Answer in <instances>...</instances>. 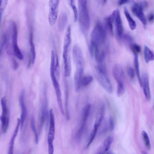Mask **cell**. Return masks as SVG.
Wrapping results in <instances>:
<instances>
[{"label": "cell", "instance_id": "obj_14", "mask_svg": "<svg viewBox=\"0 0 154 154\" xmlns=\"http://www.w3.org/2000/svg\"><path fill=\"white\" fill-rule=\"evenodd\" d=\"M49 128L48 136V141H53L55 133V121L53 109L49 110Z\"/></svg>", "mask_w": 154, "mask_h": 154}, {"label": "cell", "instance_id": "obj_41", "mask_svg": "<svg viewBox=\"0 0 154 154\" xmlns=\"http://www.w3.org/2000/svg\"><path fill=\"white\" fill-rule=\"evenodd\" d=\"M143 8H146L148 6V4L147 2L145 1H140L139 3H138Z\"/></svg>", "mask_w": 154, "mask_h": 154}, {"label": "cell", "instance_id": "obj_28", "mask_svg": "<svg viewBox=\"0 0 154 154\" xmlns=\"http://www.w3.org/2000/svg\"><path fill=\"white\" fill-rule=\"evenodd\" d=\"M31 126L32 130L34 134L35 142L36 144H37L38 142V138L36 129L35 119L34 116H32L31 118Z\"/></svg>", "mask_w": 154, "mask_h": 154}, {"label": "cell", "instance_id": "obj_34", "mask_svg": "<svg viewBox=\"0 0 154 154\" xmlns=\"http://www.w3.org/2000/svg\"><path fill=\"white\" fill-rule=\"evenodd\" d=\"M56 62L54 67V72L57 80H59L60 78V66L59 63L58 57H57Z\"/></svg>", "mask_w": 154, "mask_h": 154}, {"label": "cell", "instance_id": "obj_18", "mask_svg": "<svg viewBox=\"0 0 154 154\" xmlns=\"http://www.w3.org/2000/svg\"><path fill=\"white\" fill-rule=\"evenodd\" d=\"M20 125V119L18 118L16 127L10 140L8 154H13L14 141L17 135Z\"/></svg>", "mask_w": 154, "mask_h": 154}, {"label": "cell", "instance_id": "obj_43", "mask_svg": "<svg viewBox=\"0 0 154 154\" xmlns=\"http://www.w3.org/2000/svg\"><path fill=\"white\" fill-rule=\"evenodd\" d=\"M148 20L149 21H152L154 20V15L152 13L150 14L148 17Z\"/></svg>", "mask_w": 154, "mask_h": 154}, {"label": "cell", "instance_id": "obj_11", "mask_svg": "<svg viewBox=\"0 0 154 154\" xmlns=\"http://www.w3.org/2000/svg\"><path fill=\"white\" fill-rule=\"evenodd\" d=\"M100 47L91 42L90 53L91 57H94L98 63H102L105 57V53L100 48Z\"/></svg>", "mask_w": 154, "mask_h": 154}, {"label": "cell", "instance_id": "obj_36", "mask_svg": "<svg viewBox=\"0 0 154 154\" xmlns=\"http://www.w3.org/2000/svg\"><path fill=\"white\" fill-rule=\"evenodd\" d=\"M131 48L134 54H137L141 51V47L137 44H133L131 45Z\"/></svg>", "mask_w": 154, "mask_h": 154}, {"label": "cell", "instance_id": "obj_15", "mask_svg": "<svg viewBox=\"0 0 154 154\" xmlns=\"http://www.w3.org/2000/svg\"><path fill=\"white\" fill-rule=\"evenodd\" d=\"M142 86L146 100L149 101L151 99V94L149 87V78L147 73H144L141 77Z\"/></svg>", "mask_w": 154, "mask_h": 154}, {"label": "cell", "instance_id": "obj_30", "mask_svg": "<svg viewBox=\"0 0 154 154\" xmlns=\"http://www.w3.org/2000/svg\"><path fill=\"white\" fill-rule=\"evenodd\" d=\"M93 77L90 75L82 77L81 81V87H85L89 85L92 82Z\"/></svg>", "mask_w": 154, "mask_h": 154}, {"label": "cell", "instance_id": "obj_3", "mask_svg": "<svg viewBox=\"0 0 154 154\" xmlns=\"http://www.w3.org/2000/svg\"><path fill=\"white\" fill-rule=\"evenodd\" d=\"M55 65V61L53 60L51 61V62L50 68V75L60 109V111H62L64 109L62 102L61 93L59 84L57 81L58 80L54 72Z\"/></svg>", "mask_w": 154, "mask_h": 154}, {"label": "cell", "instance_id": "obj_25", "mask_svg": "<svg viewBox=\"0 0 154 154\" xmlns=\"http://www.w3.org/2000/svg\"><path fill=\"white\" fill-rule=\"evenodd\" d=\"M134 65L139 83L141 87V77L140 74L138 58L137 54H134Z\"/></svg>", "mask_w": 154, "mask_h": 154}, {"label": "cell", "instance_id": "obj_29", "mask_svg": "<svg viewBox=\"0 0 154 154\" xmlns=\"http://www.w3.org/2000/svg\"><path fill=\"white\" fill-rule=\"evenodd\" d=\"M142 138L146 147L149 150L151 149V146L148 135L147 133L143 131L142 132Z\"/></svg>", "mask_w": 154, "mask_h": 154}, {"label": "cell", "instance_id": "obj_27", "mask_svg": "<svg viewBox=\"0 0 154 154\" xmlns=\"http://www.w3.org/2000/svg\"><path fill=\"white\" fill-rule=\"evenodd\" d=\"M65 110L66 114V117L67 119L69 120L70 118V116L69 109H68V86L67 83L65 85Z\"/></svg>", "mask_w": 154, "mask_h": 154}, {"label": "cell", "instance_id": "obj_33", "mask_svg": "<svg viewBox=\"0 0 154 154\" xmlns=\"http://www.w3.org/2000/svg\"><path fill=\"white\" fill-rule=\"evenodd\" d=\"M125 88L123 83H117L116 94L119 97L122 96L124 93Z\"/></svg>", "mask_w": 154, "mask_h": 154}, {"label": "cell", "instance_id": "obj_22", "mask_svg": "<svg viewBox=\"0 0 154 154\" xmlns=\"http://www.w3.org/2000/svg\"><path fill=\"white\" fill-rule=\"evenodd\" d=\"M144 55L146 63L154 60V53L147 46L144 48Z\"/></svg>", "mask_w": 154, "mask_h": 154}, {"label": "cell", "instance_id": "obj_20", "mask_svg": "<svg viewBox=\"0 0 154 154\" xmlns=\"http://www.w3.org/2000/svg\"><path fill=\"white\" fill-rule=\"evenodd\" d=\"M29 43L30 50L32 57L30 60L31 63L33 64L35 62L36 57V52L33 40V33L32 31L30 33L29 37Z\"/></svg>", "mask_w": 154, "mask_h": 154}, {"label": "cell", "instance_id": "obj_21", "mask_svg": "<svg viewBox=\"0 0 154 154\" xmlns=\"http://www.w3.org/2000/svg\"><path fill=\"white\" fill-rule=\"evenodd\" d=\"M124 12L130 28L132 30H134L136 27V23L131 17L127 8L125 7L124 8Z\"/></svg>", "mask_w": 154, "mask_h": 154}, {"label": "cell", "instance_id": "obj_7", "mask_svg": "<svg viewBox=\"0 0 154 154\" xmlns=\"http://www.w3.org/2000/svg\"><path fill=\"white\" fill-rule=\"evenodd\" d=\"M72 57L76 69H84L85 60L82 50L78 45H75L72 51Z\"/></svg>", "mask_w": 154, "mask_h": 154}, {"label": "cell", "instance_id": "obj_17", "mask_svg": "<svg viewBox=\"0 0 154 154\" xmlns=\"http://www.w3.org/2000/svg\"><path fill=\"white\" fill-rule=\"evenodd\" d=\"M84 69H76L74 76V84L75 91L77 92L80 90L81 86V81Z\"/></svg>", "mask_w": 154, "mask_h": 154}, {"label": "cell", "instance_id": "obj_12", "mask_svg": "<svg viewBox=\"0 0 154 154\" xmlns=\"http://www.w3.org/2000/svg\"><path fill=\"white\" fill-rule=\"evenodd\" d=\"M25 93L24 90L23 89L21 92L19 98V102L21 109V115L20 119L21 130L23 127L27 114V110L24 102Z\"/></svg>", "mask_w": 154, "mask_h": 154}, {"label": "cell", "instance_id": "obj_35", "mask_svg": "<svg viewBox=\"0 0 154 154\" xmlns=\"http://www.w3.org/2000/svg\"><path fill=\"white\" fill-rule=\"evenodd\" d=\"M8 1L7 0H0V22L1 21L2 14L6 5Z\"/></svg>", "mask_w": 154, "mask_h": 154}, {"label": "cell", "instance_id": "obj_39", "mask_svg": "<svg viewBox=\"0 0 154 154\" xmlns=\"http://www.w3.org/2000/svg\"><path fill=\"white\" fill-rule=\"evenodd\" d=\"M109 126L110 130L112 131L114 127V123L113 120L111 116H110L109 119Z\"/></svg>", "mask_w": 154, "mask_h": 154}, {"label": "cell", "instance_id": "obj_32", "mask_svg": "<svg viewBox=\"0 0 154 154\" xmlns=\"http://www.w3.org/2000/svg\"><path fill=\"white\" fill-rule=\"evenodd\" d=\"M69 2L70 5L74 12V21L75 22L77 21L78 19V13L77 9L75 5L74 0H70Z\"/></svg>", "mask_w": 154, "mask_h": 154}, {"label": "cell", "instance_id": "obj_26", "mask_svg": "<svg viewBox=\"0 0 154 154\" xmlns=\"http://www.w3.org/2000/svg\"><path fill=\"white\" fill-rule=\"evenodd\" d=\"M113 140V137L111 136H109L105 139L103 142V147L101 148L104 153L109 149Z\"/></svg>", "mask_w": 154, "mask_h": 154}, {"label": "cell", "instance_id": "obj_13", "mask_svg": "<svg viewBox=\"0 0 154 154\" xmlns=\"http://www.w3.org/2000/svg\"><path fill=\"white\" fill-rule=\"evenodd\" d=\"M131 10L133 13L144 25L146 23V18L143 12V9L138 3L133 4Z\"/></svg>", "mask_w": 154, "mask_h": 154}, {"label": "cell", "instance_id": "obj_4", "mask_svg": "<svg viewBox=\"0 0 154 154\" xmlns=\"http://www.w3.org/2000/svg\"><path fill=\"white\" fill-rule=\"evenodd\" d=\"M2 113L0 116V121L2 132L5 134L9 127L10 121L9 113L7 104L5 96L2 97L1 99Z\"/></svg>", "mask_w": 154, "mask_h": 154}, {"label": "cell", "instance_id": "obj_6", "mask_svg": "<svg viewBox=\"0 0 154 154\" xmlns=\"http://www.w3.org/2000/svg\"><path fill=\"white\" fill-rule=\"evenodd\" d=\"M43 95L39 119L40 130L42 129L45 122L47 124L49 122V112L48 111V101L45 91Z\"/></svg>", "mask_w": 154, "mask_h": 154}, {"label": "cell", "instance_id": "obj_40", "mask_svg": "<svg viewBox=\"0 0 154 154\" xmlns=\"http://www.w3.org/2000/svg\"><path fill=\"white\" fill-rule=\"evenodd\" d=\"M12 66L14 70H16L18 67V64L15 60L13 59L12 61Z\"/></svg>", "mask_w": 154, "mask_h": 154}, {"label": "cell", "instance_id": "obj_38", "mask_svg": "<svg viewBox=\"0 0 154 154\" xmlns=\"http://www.w3.org/2000/svg\"><path fill=\"white\" fill-rule=\"evenodd\" d=\"M127 71L129 77L131 79H134L135 76V71L134 69L131 67H129L128 68Z\"/></svg>", "mask_w": 154, "mask_h": 154}, {"label": "cell", "instance_id": "obj_42", "mask_svg": "<svg viewBox=\"0 0 154 154\" xmlns=\"http://www.w3.org/2000/svg\"><path fill=\"white\" fill-rule=\"evenodd\" d=\"M130 1L128 0H120L118 2V5H122L128 3Z\"/></svg>", "mask_w": 154, "mask_h": 154}, {"label": "cell", "instance_id": "obj_16", "mask_svg": "<svg viewBox=\"0 0 154 154\" xmlns=\"http://www.w3.org/2000/svg\"><path fill=\"white\" fill-rule=\"evenodd\" d=\"M112 72L114 77L117 83H123L124 72L122 66L118 64L113 67Z\"/></svg>", "mask_w": 154, "mask_h": 154}, {"label": "cell", "instance_id": "obj_5", "mask_svg": "<svg viewBox=\"0 0 154 154\" xmlns=\"http://www.w3.org/2000/svg\"><path fill=\"white\" fill-rule=\"evenodd\" d=\"M10 26L11 33V41L13 51L17 57L22 60L23 59V57L17 44V31L16 24L14 21H11L10 22Z\"/></svg>", "mask_w": 154, "mask_h": 154}, {"label": "cell", "instance_id": "obj_9", "mask_svg": "<svg viewBox=\"0 0 154 154\" xmlns=\"http://www.w3.org/2000/svg\"><path fill=\"white\" fill-rule=\"evenodd\" d=\"M114 19L116 36L119 39H121L123 36V28L120 13L118 9L114 10L112 13Z\"/></svg>", "mask_w": 154, "mask_h": 154}, {"label": "cell", "instance_id": "obj_24", "mask_svg": "<svg viewBox=\"0 0 154 154\" xmlns=\"http://www.w3.org/2000/svg\"><path fill=\"white\" fill-rule=\"evenodd\" d=\"M91 110V105L88 103L84 107L82 114V122H87Z\"/></svg>", "mask_w": 154, "mask_h": 154}, {"label": "cell", "instance_id": "obj_8", "mask_svg": "<svg viewBox=\"0 0 154 154\" xmlns=\"http://www.w3.org/2000/svg\"><path fill=\"white\" fill-rule=\"evenodd\" d=\"M60 1L50 0L49 1L48 20L50 25L53 26L57 21Z\"/></svg>", "mask_w": 154, "mask_h": 154}, {"label": "cell", "instance_id": "obj_31", "mask_svg": "<svg viewBox=\"0 0 154 154\" xmlns=\"http://www.w3.org/2000/svg\"><path fill=\"white\" fill-rule=\"evenodd\" d=\"M87 122H82V125L77 131L76 136L77 140H79L81 139L83 133L85 129Z\"/></svg>", "mask_w": 154, "mask_h": 154}, {"label": "cell", "instance_id": "obj_23", "mask_svg": "<svg viewBox=\"0 0 154 154\" xmlns=\"http://www.w3.org/2000/svg\"><path fill=\"white\" fill-rule=\"evenodd\" d=\"M105 22L106 28L112 35H113L114 19L112 14L106 18Z\"/></svg>", "mask_w": 154, "mask_h": 154}, {"label": "cell", "instance_id": "obj_37", "mask_svg": "<svg viewBox=\"0 0 154 154\" xmlns=\"http://www.w3.org/2000/svg\"><path fill=\"white\" fill-rule=\"evenodd\" d=\"M48 154H54L53 141H48Z\"/></svg>", "mask_w": 154, "mask_h": 154}, {"label": "cell", "instance_id": "obj_10", "mask_svg": "<svg viewBox=\"0 0 154 154\" xmlns=\"http://www.w3.org/2000/svg\"><path fill=\"white\" fill-rule=\"evenodd\" d=\"M96 77L100 85L109 94L112 93V85L106 73L97 71Z\"/></svg>", "mask_w": 154, "mask_h": 154}, {"label": "cell", "instance_id": "obj_2", "mask_svg": "<svg viewBox=\"0 0 154 154\" xmlns=\"http://www.w3.org/2000/svg\"><path fill=\"white\" fill-rule=\"evenodd\" d=\"M106 30L102 23L97 22L92 31L91 42L100 47L103 45L106 40Z\"/></svg>", "mask_w": 154, "mask_h": 154}, {"label": "cell", "instance_id": "obj_19", "mask_svg": "<svg viewBox=\"0 0 154 154\" xmlns=\"http://www.w3.org/2000/svg\"><path fill=\"white\" fill-rule=\"evenodd\" d=\"M68 21L67 14L65 12H61L58 20V27L60 30L62 31L65 29Z\"/></svg>", "mask_w": 154, "mask_h": 154}, {"label": "cell", "instance_id": "obj_1", "mask_svg": "<svg viewBox=\"0 0 154 154\" xmlns=\"http://www.w3.org/2000/svg\"><path fill=\"white\" fill-rule=\"evenodd\" d=\"M78 4V19L79 24L83 29L87 30L89 28L90 22L87 1L79 0Z\"/></svg>", "mask_w": 154, "mask_h": 154}]
</instances>
